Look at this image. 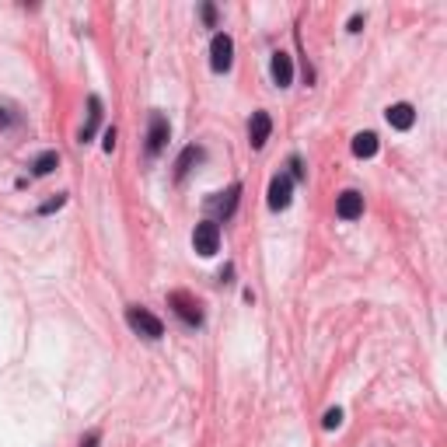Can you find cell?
Masks as SVG:
<instances>
[{
    "instance_id": "obj_17",
    "label": "cell",
    "mask_w": 447,
    "mask_h": 447,
    "mask_svg": "<svg viewBox=\"0 0 447 447\" xmlns=\"http://www.w3.org/2000/svg\"><path fill=\"white\" fill-rule=\"evenodd\" d=\"M290 178H304V168H301V158H290Z\"/></svg>"
},
{
    "instance_id": "obj_6",
    "label": "cell",
    "mask_w": 447,
    "mask_h": 447,
    "mask_svg": "<svg viewBox=\"0 0 447 447\" xmlns=\"http://www.w3.org/2000/svg\"><path fill=\"white\" fill-rule=\"evenodd\" d=\"M290 200H293V178L290 175H273V182H269V210H286L290 206Z\"/></svg>"
},
{
    "instance_id": "obj_14",
    "label": "cell",
    "mask_w": 447,
    "mask_h": 447,
    "mask_svg": "<svg viewBox=\"0 0 447 447\" xmlns=\"http://www.w3.org/2000/svg\"><path fill=\"white\" fill-rule=\"evenodd\" d=\"M353 154L357 158H374L377 154V136L374 133H357L353 136Z\"/></svg>"
},
{
    "instance_id": "obj_8",
    "label": "cell",
    "mask_w": 447,
    "mask_h": 447,
    "mask_svg": "<svg viewBox=\"0 0 447 447\" xmlns=\"http://www.w3.org/2000/svg\"><path fill=\"white\" fill-rule=\"evenodd\" d=\"M335 213H339L343 220H357V217L364 213V196L353 193V189H346V193L335 200Z\"/></svg>"
},
{
    "instance_id": "obj_21",
    "label": "cell",
    "mask_w": 447,
    "mask_h": 447,
    "mask_svg": "<svg viewBox=\"0 0 447 447\" xmlns=\"http://www.w3.org/2000/svg\"><path fill=\"white\" fill-rule=\"evenodd\" d=\"M360 25H364V18H360V14H353V18H350V32H360Z\"/></svg>"
},
{
    "instance_id": "obj_4",
    "label": "cell",
    "mask_w": 447,
    "mask_h": 447,
    "mask_svg": "<svg viewBox=\"0 0 447 447\" xmlns=\"http://www.w3.org/2000/svg\"><path fill=\"white\" fill-rule=\"evenodd\" d=\"M193 248L210 259L217 248H220V224L217 220H203V224H196V231H193Z\"/></svg>"
},
{
    "instance_id": "obj_2",
    "label": "cell",
    "mask_w": 447,
    "mask_h": 447,
    "mask_svg": "<svg viewBox=\"0 0 447 447\" xmlns=\"http://www.w3.org/2000/svg\"><path fill=\"white\" fill-rule=\"evenodd\" d=\"M168 304L175 308V315H178L185 325H203V311H200V301H196L193 293L175 290V293H168Z\"/></svg>"
},
{
    "instance_id": "obj_10",
    "label": "cell",
    "mask_w": 447,
    "mask_h": 447,
    "mask_svg": "<svg viewBox=\"0 0 447 447\" xmlns=\"http://www.w3.org/2000/svg\"><path fill=\"white\" fill-rule=\"evenodd\" d=\"M238 196H242V185H231L227 193H217L213 200H210V210H217V213H224V217H231L235 213V206H238Z\"/></svg>"
},
{
    "instance_id": "obj_12",
    "label": "cell",
    "mask_w": 447,
    "mask_h": 447,
    "mask_svg": "<svg viewBox=\"0 0 447 447\" xmlns=\"http://www.w3.org/2000/svg\"><path fill=\"white\" fill-rule=\"evenodd\" d=\"M203 161V147H185L182 154H178V161H175V178H185L189 171H193V164H200Z\"/></svg>"
},
{
    "instance_id": "obj_9",
    "label": "cell",
    "mask_w": 447,
    "mask_h": 447,
    "mask_svg": "<svg viewBox=\"0 0 447 447\" xmlns=\"http://www.w3.org/2000/svg\"><path fill=\"white\" fill-rule=\"evenodd\" d=\"M269 74H273V84H276V87H290V81H293V60H290L286 53H273Z\"/></svg>"
},
{
    "instance_id": "obj_15",
    "label": "cell",
    "mask_w": 447,
    "mask_h": 447,
    "mask_svg": "<svg viewBox=\"0 0 447 447\" xmlns=\"http://www.w3.org/2000/svg\"><path fill=\"white\" fill-rule=\"evenodd\" d=\"M56 164H60V154H56V151H45V154H39V158H36V164H32V175H39V178H42V175H49Z\"/></svg>"
},
{
    "instance_id": "obj_18",
    "label": "cell",
    "mask_w": 447,
    "mask_h": 447,
    "mask_svg": "<svg viewBox=\"0 0 447 447\" xmlns=\"http://www.w3.org/2000/svg\"><path fill=\"white\" fill-rule=\"evenodd\" d=\"M203 21H206V25H213V21H217V7H213V4H203Z\"/></svg>"
},
{
    "instance_id": "obj_22",
    "label": "cell",
    "mask_w": 447,
    "mask_h": 447,
    "mask_svg": "<svg viewBox=\"0 0 447 447\" xmlns=\"http://www.w3.org/2000/svg\"><path fill=\"white\" fill-rule=\"evenodd\" d=\"M81 447H98V433H87L81 441Z\"/></svg>"
},
{
    "instance_id": "obj_3",
    "label": "cell",
    "mask_w": 447,
    "mask_h": 447,
    "mask_svg": "<svg viewBox=\"0 0 447 447\" xmlns=\"http://www.w3.org/2000/svg\"><path fill=\"white\" fill-rule=\"evenodd\" d=\"M231 63H235V39L224 36V32H217L213 42H210V67H213L217 74H227Z\"/></svg>"
},
{
    "instance_id": "obj_23",
    "label": "cell",
    "mask_w": 447,
    "mask_h": 447,
    "mask_svg": "<svg viewBox=\"0 0 447 447\" xmlns=\"http://www.w3.org/2000/svg\"><path fill=\"white\" fill-rule=\"evenodd\" d=\"M7 112H11V109H0V126H7V122H11V116H7Z\"/></svg>"
},
{
    "instance_id": "obj_1",
    "label": "cell",
    "mask_w": 447,
    "mask_h": 447,
    "mask_svg": "<svg viewBox=\"0 0 447 447\" xmlns=\"http://www.w3.org/2000/svg\"><path fill=\"white\" fill-rule=\"evenodd\" d=\"M126 322H129V328L133 332H140L144 339H161L164 335V325L158 315H151L147 308H140V304H129L126 308Z\"/></svg>"
},
{
    "instance_id": "obj_13",
    "label": "cell",
    "mask_w": 447,
    "mask_h": 447,
    "mask_svg": "<svg viewBox=\"0 0 447 447\" xmlns=\"http://www.w3.org/2000/svg\"><path fill=\"white\" fill-rule=\"evenodd\" d=\"M98 122H102V98H98V95H91V98H87V126L81 129V144H87V140L95 136Z\"/></svg>"
},
{
    "instance_id": "obj_16",
    "label": "cell",
    "mask_w": 447,
    "mask_h": 447,
    "mask_svg": "<svg viewBox=\"0 0 447 447\" xmlns=\"http://www.w3.org/2000/svg\"><path fill=\"white\" fill-rule=\"evenodd\" d=\"M339 423H343V409H328L325 419H322V426H325V430H335Z\"/></svg>"
},
{
    "instance_id": "obj_7",
    "label": "cell",
    "mask_w": 447,
    "mask_h": 447,
    "mask_svg": "<svg viewBox=\"0 0 447 447\" xmlns=\"http://www.w3.org/2000/svg\"><path fill=\"white\" fill-rule=\"evenodd\" d=\"M269 133H273V119H269V112H252V122H248V140H252V147H255V151H262V147H266Z\"/></svg>"
},
{
    "instance_id": "obj_5",
    "label": "cell",
    "mask_w": 447,
    "mask_h": 447,
    "mask_svg": "<svg viewBox=\"0 0 447 447\" xmlns=\"http://www.w3.org/2000/svg\"><path fill=\"white\" fill-rule=\"evenodd\" d=\"M168 136H171V126L164 119L161 112H154L151 122H147V154L154 158V154H161L164 144H168Z\"/></svg>"
},
{
    "instance_id": "obj_20",
    "label": "cell",
    "mask_w": 447,
    "mask_h": 447,
    "mask_svg": "<svg viewBox=\"0 0 447 447\" xmlns=\"http://www.w3.org/2000/svg\"><path fill=\"white\" fill-rule=\"evenodd\" d=\"M102 147H105V151H112V147H116V129H105V140H102Z\"/></svg>"
},
{
    "instance_id": "obj_19",
    "label": "cell",
    "mask_w": 447,
    "mask_h": 447,
    "mask_svg": "<svg viewBox=\"0 0 447 447\" xmlns=\"http://www.w3.org/2000/svg\"><path fill=\"white\" fill-rule=\"evenodd\" d=\"M63 203H67V196H56L53 203H45V206H42L39 213H53V210H60V206H63Z\"/></svg>"
},
{
    "instance_id": "obj_11",
    "label": "cell",
    "mask_w": 447,
    "mask_h": 447,
    "mask_svg": "<svg viewBox=\"0 0 447 447\" xmlns=\"http://www.w3.org/2000/svg\"><path fill=\"white\" fill-rule=\"evenodd\" d=\"M384 119H388V126H395V129H409V126L416 122V112H412V105L399 102V105H392V109L384 112Z\"/></svg>"
}]
</instances>
